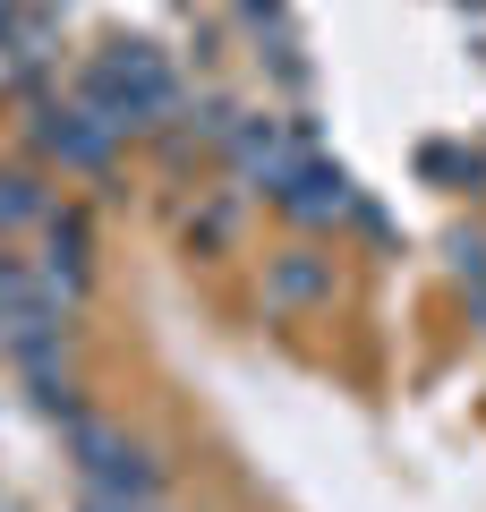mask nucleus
<instances>
[{"mask_svg":"<svg viewBox=\"0 0 486 512\" xmlns=\"http://www.w3.org/2000/svg\"><path fill=\"white\" fill-rule=\"evenodd\" d=\"M0 231H43V188L26 171H0Z\"/></svg>","mask_w":486,"mask_h":512,"instance_id":"6e6552de","label":"nucleus"},{"mask_svg":"<svg viewBox=\"0 0 486 512\" xmlns=\"http://www.w3.org/2000/svg\"><path fill=\"white\" fill-rule=\"evenodd\" d=\"M231 239V197H214L205 214H188V248H222Z\"/></svg>","mask_w":486,"mask_h":512,"instance_id":"1a4fd4ad","label":"nucleus"},{"mask_svg":"<svg viewBox=\"0 0 486 512\" xmlns=\"http://www.w3.org/2000/svg\"><path fill=\"white\" fill-rule=\"evenodd\" d=\"M94 111H111V128H145L171 111V77L154 52H111L94 69Z\"/></svg>","mask_w":486,"mask_h":512,"instance_id":"f03ea898","label":"nucleus"},{"mask_svg":"<svg viewBox=\"0 0 486 512\" xmlns=\"http://www.w3.org/2000/svg\"><path fill=\"white\" fill-rule=\"evenodd\" d=\"M43 154H60V163H77V171H103L111 163V111H94V103H69V111H43Z\"/></svg>","mask_w":486,"mask_h":512,"instance_id":"20e7f679","label":"nucleus"},{"mask_svg":"<svg viewBox=\"0 0 486 512\" xmlns=\"http://www.w3.org/2000/svg\"><path fill=\"white\" fill-rule=\"evenodd\" d=\"M231 163H239V180H265V188H282L290 171H299V154H290V137L273 120H231Z\"/></svg>","mask_w":486,"mask_h":512,"instance_id":"39448f33","label":"nucleus"},{"mask_svg":"<svg viewBox=\"0 0 486 512\" xmlns=\"http://www.w3.org/2000/svg\"><path fill=\"white\" fill-rule=\"evenodd\" d=\"M265 299H273V308H324V299H333V265L307 256V248L273 256V265H265Z\"/></svg>","mask_w":486,"mask_h":512,"instance_id":"423d86ee","label":"nucleus"},{"mask_svg":"<svg viewBox=\"0 0 486 512\" xmlns=\"http://www.w3.org/2000/svg\"><path fill=\"white\" fill-rule=\"evenodd\" d=\"M43 291L60 299V308H77V291H86V214L77 205H60V214H43V256H35Z\"/></svg>","mask_w":486,"mask_h":512,"instance_id":"7ed1b4c3","label":"nucleus"},{"mask_svg":"<svg viewBox=\"0 0 486 512\" xmlns=\"http://www.w3.org/2000/svg\"><path fill=\"white\" fill-rule=\"evenodd\" d=\"M282 188H290L282 205H290V214H299V222H324V214H342V205H350V197H342V180H333V171H324V163H299V171H290Z\"/></svg>","mask_w":486,"mask_h":512,"instance_id":"0eeeda50","label":"nucleus"},{"mask_svg":"<svg viewBox=\"0 0 486 512\" xmlns=\"http://www.w3.org/2000/svg\"><path fill=\"white\" fill-rule=\"evenodd\" d=\"M69 453H77L86 495H111V504H154V495H162L154 461H145L120 427H103V419H77V427H69Z\"/></svg>","mask_w":486,"mask_h":512,"instance_id":"f257e3e1","label":"nucleus"}]
</instances>
